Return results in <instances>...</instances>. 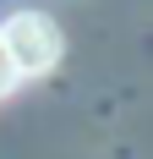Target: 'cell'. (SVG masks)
Segmentation results:
<instances>
[{"label": "cell", "mask_w": 153, "mask_h": 159, "mask_svg": "<svg viewBox=\"0 0 153 159\" xmlns=\"http://www.w3.org/2000/svg\"><path fill=\"white\" fill-rule=\"evenodd\" d=\"M0 44L11 55L16 77H44L49 66L60 61V28H55L44 11H16L11 22L0 28Z\"/></svg>", "instance_id": "obj_1"}, {"label": "cell", "mask_w": 153, "mask_h": 159, "mask_svg": "<svg viewBox=\"0 0 153 159\" xmlns=\"http://www.w3.org/2000/svg\"><path fill=\"white\" fill-rule=\"evenodd\" d=\"M16 88V66H11V55H6V44H0V99Z\"/></svg>", "instance_id": "obj_2"}]
</instances>
